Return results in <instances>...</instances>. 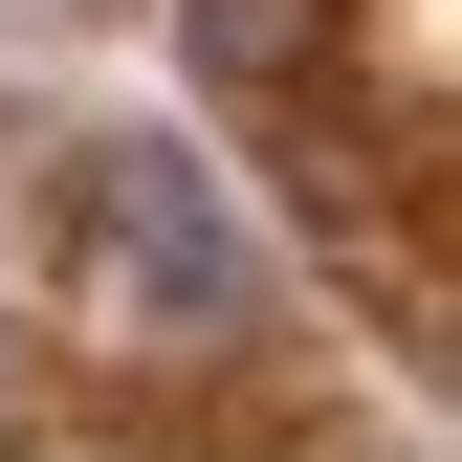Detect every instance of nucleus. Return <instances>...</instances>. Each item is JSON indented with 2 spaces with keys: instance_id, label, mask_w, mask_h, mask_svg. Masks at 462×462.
Instances as JSON below:
<instances>
[{
  "instance_id": "nucleus-2",
  "label": "nucleus",
  "mask_w": 462,
  "mask_h": 462,
  "mask_svg": "<svg viewBox=\"0 0 462 462\" xmlns=\"http://www.w3.org/2000/svg\"><path fill=\"white\" fill-rule=\"evenodd\" d=\"M177 44H199V88H309L330 0H177Z\"/></svg>"
},
{
  "instance_id": "nucleus-1",
  "label": "nucleus",
  "mask_w": 462,
  "mask_h": 462,
  "mask_svg": "<svg viewBox=\"0 0 462 462\" xmlns=\"http://www.w3.org/2000/svg\"><path fill=\"white\" fill-rule=\"evenodd\" d=\"M264 309V243L199 154H88V330L177 353V330H243Z\"/></svg>"
}]
</instances>
